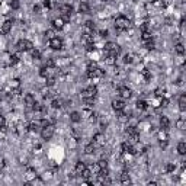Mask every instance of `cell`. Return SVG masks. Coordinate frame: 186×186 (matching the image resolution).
Listing matches in <instances>:
<instances>
[{"instance_id":"cell-19","label":"cell","mask_w":186,"mask_h":186,"mask_svg":"<svg viewBox=\"0 0 186 186\" xmlns=\"http://www.w3.org/2000/svg\"><path fill=\"white\" fill-rule=\"evenodd\" d=\"M135 106H137L138 111H147V108H148V103L145 102L144 99H138L137 103H135Z\"/></svg>"},{"instance_id":"cell-20","label":"cell","mask_w":186,"mask_h":186,"mask_svg":"<svg viewBox=\"0 0 186 186\" xmlns=\"http://www.w3.org/2000/svg\"><path fill=\"white\" fill-rule=\"evenodd\" d=\"M121 183H124V185H128V183H131V177H129V174L126 170H124L122 173H121Z\"/></svg>"},{"instance_id":"cell-46","label":"cell","mask_w":186,"mask_h":186,"mask_svg":"<svg viewBox=\"0 0 186 186\" xmlns=\"http://www.w3.org/2000/svg\"><path fill=\"white\" fill-rule=\"evenodd\" d=\"M34 12H35V13H41V6H39V5L34 6Z\"/></svg>"},{"instance_id":"cell-33","label":"cell","mask_w":186,"mask_h":186,"mask_svg":"<svg viewBox=\"0 0 186 186\" xmlns=\"http://www.w3.org/2000/svg\"><path fill=\"white\" fill-rule=\"evenodd\" d=\"M124 63H125V64H132V63H134V55L126 54L125 57H124Z\"/></svg>"},{"instance_id":"cell-13","label":"cell","mask_w":186,"mask_h":186,"mask_svg":"<svg viewBox=\"0 0 186 186\" xmlns=\"http://www.w3.org/2000/svg\"><path fill=\"white\" fill-rule=\"evenodd\" d=\"M24 103L28 108H32V106L35 105V96H34L32 93H26L24 96Z\"/></svg>"},{"instance_id":"cell-44","label":"cell","mask_w":186,"mask_h":186,"mask_svg":"<svg viewBox=\"0 0 186 186\" xmlns=\"http://www.w3.org/2000/svg\"><path fill=\"white\" fill-rule=\"evenodd\" d=\"M154 96H156V97L164 96V90H163V89H156V92H154Z\"/></svg>"},{"instance_id":"cell-2","label":"cell","mask_w":186,"mask_h":186,"mask_svg":"<svg viewBox=\"0 0 186 186\" xmlns=\"http://www.w3.org/2000/svg\"><path fill=\"white\" fill-rule=\"evenodd\" d=\"M129 28H131V20L126 16H118L115 19V29L116 31L124 32V31H128Z\"/></svg>"},{"instance_id":"cell-16","label":"cell","mask_w":186,"mask_h":186,"mask_svg":"<svg viewBox=\"0 0 186 186\" xmlns=\"http://www.w3.org/2000/svg\"><path fill=\"white\" fill-rule=\"evenodd\" d=\"M83 31H84V34H93L95 32V24L92 20H87L83 26Z\"/></svg>"},{"instance_id":"cell-41","label":"cell","mask_w":186,"mask_h":186,"mask_svg":"<svg viewBox=\"0 0 186 186\" xmlns=\"http://www.w3.org/2000/svg\"><path fill=\"white\" fill-rule=\"evenodd\" d=\"M45 7H48V9H53L54 6V0H44V3H42Z\"/></svg>"},{"instance_id":"cell-11","label":"cell","mask_w":186,"mask_h":186,"mask_svg":"<svg viewBox=\"0 0 186 186\" xmlns=\"http://www.w3.org/2000/svg\"><path fill=\"white\" fill-rule=\"evenodd\" d=\"M92 140H93L92 143L96 145V147H100V145L105 144V135H103L102 132H97V134H95Z\"/></svg>"},{"instance_id":"cell-18","label":"cell","mask_w":186,"mask_h":186,"mask_svg":"<svg viewBox=\"0 0 186 186\" xmlns=\"http://www.w3.org/2000/svg\"><path fill=\"white\" fill-rule=\"evenodd\" d=\"M169 126H170V121H169L167 116H164V115H163L162 118H160V128L166 131V129H169Z\"/></svg>"},{"instance_id":"cell-22","label":"cell","mask_w":186,"mask_h":186,"mask_svg":"<svg viewBox=\"0 0 186 186\" xmlns=\"http://www.w3.org/2000/svg\"><path fill=\"white\" fill-rule=\"evenodd\" d=\"M179 109L182 112L186 111V95H183V93L179 96Z\"/></svg>"},{"instance_id":"cell-26","label":"cell","mask_w":186,"mask_h":186,"mask_svg":"<svg viewBox=\"0 0 186 186\" xmlns=\"http://www.w3.org/2000/svg\"><path fill=\"white\" fill-rule=\"evenodd\" d=\"M78 9H80V12L82 13H90V6L86 3V2H82L80 6H78Z\"/></svg>"},{"instance_id":"cell-30","label":"cell","mask_w":186,"mask_h":186,"mask_svg":"<svg viewBox=\"0 0 186 186\" xmlns=\"http://www.w3.org/2000/svg\"><path fill=\"white\" fill-rule=\"evenodd\" d=\"M0 129L5 132L7 129V125H6V118L3 115H0Z\"/></svg>"},{"instance_id":"cell-38","label":"cell","mask_w":186,"mask_h":186,"mask_svg":"<svg viewBox=\"0 0 186 186\" xmlns=\"http://www.w3.org/2000/svg\"><path fill=\"white\" fill-rule=\"evenodd\" d=\"M174 170H176V164L174 163H169L167 166H166V172L167 173H173Z\"/></svg>"},{"instance_id":"cell-5","label":"cell","mask_w":186,"mask_h":186,"mask_svg":"<svg viewBox=\"0 0 186 186\" xmlns=\"http://www.w3.org/2000/svg\"><path fill=\"white\" fill-rule=\"evenodd\" d=\"M54 132H55V126L53 125V124H48L47 126H42L41 128V137L42 140H51L53 138V135H54Z\"/></svg>"},{"instance_id":"cell-27","label":"cell","mask_w":186,"mask_h":186,"mask_svg":"<svg viewBox=\"0 0 186 186\" xmlns=\"http://www.w3.org/2000/svg\"><path fill=\"white\" fill-rule=\"evenodd\" d=\"M141 39H143V42H147V41H150V39H153V35H151L150 31H144L143 35H141Z\"/></svg>"},{"instance_id":"cell-1","label":"cell","mask_w":186,"mask_h":186,"mask_svg":"<svg viewBox=\"0 0 186 186\" xmlns=\"http://www.w3.org/2000/svg\"><path fill=\"white\" fill-rule=\"evenodd\" d=\"M96 95H97V87L93 86V84H90V86H87V87H84V89L82 90V99H83V102L86 103L87 106H92V105L95 103Z\"/></svg>"},{"instance_id":"cell-49","label":"cell","mask_w":186,"mask_h":186,"mask_svg":"<svg viewBox=\"0 0 186 186\" xmlns=\"http://www.w3.org/2000/svg\"><path fill=\"white\" fill-rule=\"evenodd\" d=\"M102 2H105V0H102Z\"/></svg>"},{"instance_id":"cell-4","label":"cell","mask_w":186,"mask_h":186,"mask_svg":"<svg viewBox=\"0 0 186 186\" xmlns=\"http://www.w3.org/2000/svg\"><path fill=\"white\" fill-rule=\"evenodd\" d=\"M39 74H41V77H44L45 80H47V78H55L57 70H55L54 66H45V67H42L41 68Z\"/></svg>"},{"instance_id":"cell-15","label":"cell","mask_w":186,"mask_h":186,"mask_svg":"<svg viewBox=\"0 0 186 186\" xmlns=\"http://www.w3.org/2000/svg\"><path fill=\"white\" fill-rule=\"evenodd\" d=\"M86 167H87V166H86V163L77 162V163H76V167H74V174H76V176H80V174H82V172H83Z\"/></svg>"},{"instance_id":"cell-34","label":"cell","mask_w":186,"mask_h":186,"mask_svg":"<svg viewBox=\"0 0 186 186\" xmlns=\"http://www.w3.org/2000/svg\"><path fill=\"white\" fill-rule=\"evenodd\" d=\"M176 125H177V128H179L180 131H183V129H185V128H186L185 119H183V118H180V119L177 121V122H176Z\"/></svg>"},{"instance_id":"cell-9","label":"cell","mask_w":186,"mask_h":186,"mask_svg":"<svg viewBox=\"0 0 186 186\" xmlns=\"http://www.w3.org/2000/svg\"><path fill=\"white\" fill-rule=\"evenodd\" d=\"M49 47L53 49H55V51H60V49L63 48V39L58 38V36L51 38V39H49Z\"/></svg>"},{"instance_id":"cell-25","label":"cell","mask_w":186,"mask_h":186,"mask_svg":"<svg viewBox=\"0 0 186 186\" xmlns=\"http://www.w3.org/2000/svg\"><path fill=\"white\" fill-rule=\"evenodd\" d=\"M95 150H96V145L93 144V143H90V144H87L84 147V153H86V154H93Z\"/></svg>"},{"instance_id":"cell-21","label":"cell","mask_w":186,"mask_h":186,"mask_svg":"<svg viewBox=\"0 0 186 186\" xmlns=\"http://www.w3.org/2000/svg\"><path fill=\"white\" fill-rule=\"evenodd\" d=\"M70 121L74 122V124H78V122L82 121V114H80V112H76V111L71 112V114H70Z\"/></svg>"},{"instance_id":"cell-12","label":"cell","mask_w":186,"mask_h":186,"mask_svg":"<svg viewBox=\"0 0 186 186\" xmlns=\"http://www.w3.org/2000/svg\"><path fill=\"white\" fill-rule=\"evenodd\" d=\"M10 31H12V20H6V22L2 24V26H0V34L2 35H7Z\"/></svg>"},{"instance_id":"cell-8","label":"cell","mask_w":186,"mask_h":186,"mask_svg":"<svg viewBox=\"0 0 186 186\" xmlns=\"http://www.w3.org/2000/svg\"><path fill=\"white\" fill-rule=\"evenodd\" d=\"M60 12H61V15H63V18L68 19L73 15L74 9H73L71 5H61V6H60Z\"/></svg>"},{"instance_id":"cell-23","label":"cell","mask_w":186,"mask_h":186,"mask_svg":"<svg viewBox=\"0 0 186 186\" xmlns=\"http://www.w3.org/2000/svg\"><path fill=\"white\" fill-rule=\"evenodd\" d=\"M9 87H10V90H19V87H20V82H19L18 78H13V80H10V83H9Z\"/></svg>"},{"instance_id":"cell-3","label":"cell","mask_w":186,"mask_h":186,"mask_svg":"<svg viewBox=\"0 0 186 186\" xmlns=\"http://www.w3.org/2000/svg\"><path fill=\"white\" fill-rule=\"evenodd\" d=\"M121 53V47L118 44H115V42H106L105 44V55H116Z\"/></svg>"},{"instance_id":"cell-37","label":"cell","mask_w":186,"mask_h":186,"mask_svg":"<svg viewBox=\"0 0 186 186\" xmlns=\"http://www.w3.org/2000/svg\"><path fill=\"white\" fill-rule=\"evenodd\" d=\"M61 105H63V102H61L60 99H54V100H53V103H51V106H53L54 109H60Z\"/></svg>"},{"instance_id":"cell-31","label":"cell","mask_w":186,"mask_h":186,"mask_svg":"<svg viewBox=\"0 0 186 186\" xmlns=\"http://www.w3.org/2000/svg\"><path fill=\"white\" fill-rule=\"evenodd\" d=\"M32 109H34L35 112H44V111H45V108H44L42 103H36V102H35V105L32 106Z\"/></svg>"},{"instance_id":"cell-47","label":"cell","mask_w":186,"mask_h":186,"mask_svg":"<svg viewBox=\"0 0 186 186\" xmlns=\"http://www.w3.org/2000/svg\"><path fill=\"white\" fill-rule=\"evenodd\" d=\"M99 34H100V36H102V38H105V36H108V31H106V29H105V31H100Z\"/></svg>"},{"instance_id":"cell-14","label":"cell","mask_w":186,"mask_h":186,"mask_svg":"<svg viewBox=\"0 0 186 186\" xmlns=\"http://www.w3.org/2000/svg\"><path fill=\"white\" fill-rule=\"evenodd\" d=\"M64 25H66V19L63 18V16H60V18H55L54 20H53V26H54V29H63L64 28Z\"/></svg>"},{"instance_id":"cell-29","label":"cell","mask_w":186,"mask_h":186,"mask_svg":"<svg viewBox=\"0 0 186 186\" xmlns=\"http://www.w3.org/2000/svg\"><path fill=\"white\" fill-rule=\"evenodd\" d=\"M174 51L179 55L185 54V47H183V44H176V45H174Z\"/></svg>"},{"instance_id":"cell-17","label":"cell","mask_w":186,"mask_h":186,"mask_svg":"<svg viewBox=\"0 0 186 186\" xmlns=\"http://www.w3.org/2000/svg\"><path fill=\"white\" fill-rule=\"evenodd\" d=\"M36 177V172L35 170H34V169H28V170H26V174H25V179H26V182H28V183H29V182H32V180L35 179Z\"/></svg>"},{"instance_id":"cell-32","label":"cell","mask_w":186,"mask_h":186,"mask_svg":"<svg viewBox=\"0 0 186 186\" xmlns=\"http://www.w3.org/2000/svg\"><path fill=\"white\" fill-rule=\"evenodd\" d=\"M9 6L12 7V9H15V10H18L19 7H20V2H19V0H10Z\"/></svg>"},{"instance_id":"cell-36","label":"cell","mask_w":186,"mask_h":186,"mask_svg":"<svg viewBox=\"0 0 186 186\" xmlns=\"http://www.w3.org/2000/svg\"><path fill=\"white\" fill-rule=\"evenodd\" d=\"M19 63V55L18 54H12L10 55V66H15Z\"/></svg>"},{"instance_id":"cell-43","label":"cell","mask_w":186,"mask_h":186,"mask_svg":"<svg viewBox=\"0 0 186 186\" xmlns=\"http://www.w3.org/2000/svg\"><path fill=\"white\" fill-rule=\"evenodd\" d=\"M143 77H144V80H150L151 78V73L148 71V70H143Z\"/></svg>"},{"instance_id":"cell-6","label":"cell","mask_w":186,"mask_h":186,"mask_svg":"<svg viewBox=\"0 0 186 186\" xmlns=\"http://www.w3.org/2000/svg\"><path fill=\"white\" fill-rule=\"evenodd\" d=\"M16 48H18V51L26 53V51H31V49L34 48V44L31 41H28V39H19L18 44H16Z\"/></svg>"},{"instance_id":"cell-40","label":"cell","mask_w":186,"mask_h":186,"mask_svg":"<svg viewBox=\"0 0 186 186\" xmlns=\"http://www.w3.org/2000/svg\"><path fill=\"white\" fill-rule=\"evenodd\" d=\"M144 47L147 49H154V41H153V39H150V41L144 42Z\"/></svg>"},{"instance_id":"cell-48","label":"cell","mask_w":186,"mask_h":186,"mask_svg":"<svg viewBox=\"0 0 186 186\" xmlns=\"http://www.w3.org/2000/svg\"><path fill=\"white\" fill-rule=\"evenodd\" d=\"M47 36H48L49 39H51V38H54V32H53V31H48V32H47Z\"/></svg>"},{"instance_id":"cell-39","label":"cell","mask_w":186,"mask_h":186,"mask_svg":"<svg viewBox=\"0 0 186 186\" xmlns=\"http://www.w3.org/2000/svg\"><path fill=\"white\" fill-rule=\"evenodd\" d=\"M84 47H86V51H87V53H92V51H95V42L84 44Z\"/></svg>"},{"instance_id":"cell-10","label":"cell","mask_w":186,"mask_h":186,"mask_svg":"<svg viewBox=\"0 0 186 186\" xmlns=\"http://www.w3.org/2000/svg\"><path fill=\"white\" fill-rule=\"evenodd\" d=\"M118 93H119V96L122 99H129L132 96V92L129 87H126V86H119L118 87Z\"/></svg>"},{"instance_id":"cell-35","label":"cell","mask_w":186,"mask_h":186,"mask_svg":"<svg viewBox=\"0 0 186 186\" xmlns=\"http://www.w3.org/2000/svg\"><path fill=\"white\" fill-rule=\"evenodd\" d=\"M31 55H32V58H35V60H39L41 58V53L38 51V49H31Z\"/></svg>"},{"instance_id":"cell-7","label":"cell","mask_w":186,"mask_h":186,"mask_svg":"<svg viewBox=\"0 0 186 186\" xmlns=\"http://www.w3.org/2000/svg\"><path fill=\"white\" fill-rule=\"evenodd\" d=\"M112 108H114V111L116 114L118 112H124V109H125V99H122V97L114 99L112 100Z\"/></svg>"},{"instance_id":"cell-42","label":"cell","mask_w":186,"mask_h":186,"mask_svg":"<svg viewBox=\"0 0 186 186\" xmlns=\"http://www.w3.org/2000/svg\"><path fill=\"white\" fill-rule=\"evenodd\" d=\"M97 166H99V169H106L108 167V162H106V160H99V162H97Z\"/></svg>"},{"instance_id":"cell-28","label":"cell","mask_w":186,"mask_h":186,"mask_svg":"<svg viewBox=\"0 0 186 186\" xmlns=\"http://www.w3.org/2000/svg\"><path fill=\"white\" fill-rule=\"evenodd\" d=\"M157 138H159V141H167V134L164 129H160V131L157 132Z\"/></svg>"},{"instance_id":"cell-24","label":"cell","mask_w":186,"mask_h":186,"mask_svg":"<svg viewBox=\"0 0 186 186\" xmlns=\"http://www.w3.org/2000/svg\"><path fill=\"white\" fill-rule=\"evenodd\" d=\"M177 153H179L180 156H185L186 154V143L185 141H180L179 144H177Z\"/></svg>"},{"instance_id":"cell-45","label":"cell","mask_w":186,"mask_h":186,"mask_svg":"<svg viewBox=\"0 0 186 186\" xmlns=\"http://www.w3.org/2000/svg\"><path fill=\"white\" fill-rule=\"evenodd\" d=\"M167 143H169V140H167V141H159V145H160V148H163V150H164V148L167 147Z\"/></svg>"}]
</instances>
